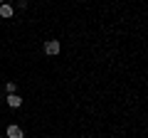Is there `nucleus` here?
Segmentation results:
<instances>
[{
	"label": "nucleus",
	"mask_w": 148,
	"mask_h": 138,
	"mask_svg": "<svg viewBox=\"0 0 148 138\" xmlns=\"http://www.w3.org/2000/svg\"><path fill=\"white\" fill-rule=\"evenodd\" d=\"M0 138H5V136H0Z\"/></svg>",
	"instance_id": "obj_7"
},
{
	"label": "nucleus",
	"mask_w": 148,
	"mask_h": 138,
	"mask_svg": "<svg viewBox=\"0 0 148 138\" xmlns=\"http://www.w3.org/2000/svg\"><path fill=\"white\" fill-rule=\"evenodd\" d=\"M3 3H5V0H0V5H3Z\"/></svg>",
	"instance_id": "obj_6"
},
{
	"label": "nucleus",
	"mask_w": 148,
	"mask_h": 138,
	"mask_svg": "<svg viewBox=\"0 0 148 138\" xmlns=\"http://www.w3.org/2000/svg\"><path fill=\"white\" fill-rule=\"evenodd\" d=\"M15 89H17L15 81H8V84H5V91H8V94H15Z\"/></svg>",
	"instance_id": "obj_5"
},
{
	"label": "nucleus",
	"mask_w": 148,
	"mask_h": 138,
	"mask_svg": "<svg viewBox=\"0 0 148 138\" xmlns=\"http://www.w3.org/2000/svg\"><path fill=\"white\" fill-rule=\"evenodd\" d=\"M5 136H8V138H25V131H22L17 123H12V126H8Z\"/></svg>",
	"instance_id": "obj_2"
},
{
	"label": "nucleus",
	"mask_w": 148,
	"mask_h": 138,
	"mask_svg": "<svg viewBox=\"0 0 148 138\" xmlns=\"http://www.w3.org/2000/svg\"><path fill=\"white\" fill-rule=\"evenodd\" d=\"M12 12H15V10H12V5H8V3L0 5V17H5V20H8V17H12Z\"/></svg>",
	"instance_id": "obj_4"
},
{
	"label": "nucleus",
	"mask_w": 148,
	"mask_h": 138,
	"mask_svg": "<svg viewBox=\"0 0 148 138\" xmlns=\"http://www.w3.org/2000/svg\"><path fill=\"white\" fill-rule=\"evenodd\" d=\"M8 106H10V109H20L22 106V99L17 94H8Z\"/></svg>",
	"instance_id": "obj_3"
},
{
	"label": "nucleus",
	"mask_w": 148,
	"mask_h": 138,
	"mask_svg": "<svg viewBox=\"0 0 148 138\" xmlns=\"http://www.w3.org/2000/svg\"><path fill=\"white\" fill-rule=\"evenodd\" d=\"M59 49H62V44H59V40H47L45 42V54H59Z\"/></svg>",
	"instance_id": "obj_1"
}]
</instances>
